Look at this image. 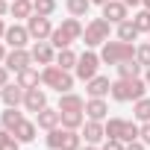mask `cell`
<instances>
[{
	"instance_id": "obj_29",
	"label": "cell",
	"mask_w": 150,
	"mask_h": 150,
	"mask_svg": "<svg viewBox=\"0 0 150 150\" xmlns=\"http://www.w3.org/2000/svg\"><path fill=\"white\" fill-rule=\"evenodd\" d=\"M86 124V112H62V127L65 129H80Z\"/></svg>"
},
{
	"instance_id": "obj_39",
	"label": "cell",
	"mask_w": 150,
	"mask_h": 150,
	"mask_svg": "<svg viewBox=\"0 0 150 150\" xmlns=\"http://www.w3.org/2000/svg\"><path fill=\"white\" fill-rule=\"evenodd\" d=\"M124 150H150V147H147V144H144V141L138 138V141H129V144H127Z\"/></svg>"
},
{
	"instance_id": "obj_7",
	"label": "cell",
	"mask_w": 150,
	"mask_h": 150,
	"mask_svg": "<svg viewBox=\"0 0 150 150\" xmlns=\"http://www.w3.org/2000/svg\"><path fill=\"white\" fill-rule=\"evenodd\" d=\"M3 41H6L9 50H15V47H30V44H33V35H30L27 24H9Z\"/></svg>"
},
{
	"instance_id": "obj_47",
	"label": "cell",
	"mask_w": 150,
	"mask_h": 150,
	"mask_svg": "<svg viewBox=\"0 0 150 150\" xmlns=\"http://www.w3.org/2000/svg\"><path fill=\"white\" fill-rule=\"evenodd\" d=\"M141 6H144V9H150V0H141Z\"/></svg>"
},
{
	"instance_id": "obj_8",
	"label": "cell",
	"mask_w": 150,
	"mask_h": 150,
	"mask_svg": "<svg viewBox=\"0 0 150 150\" xmlns=\"http://www.w3.org/2000/svg\"><path fill=\"white\" fill-rule=\"evenodd\" d=\"M27 30H30L33 41H50L53 24H50L47 15H33V18H27Z\"/></svg>"
},
{
	"instance_id": "obj_38",
	"label": "cell",
	"mask_w": 150,
	"mask_h": 150,
	"mask_svg": "<svg viewBox=\"0 0 150 150\" xmlns=\"http://www.w3.org/2000/svg\"><path fill=\"white\" fill-rule=\"evenodd\" d=\"M138 138L150 147V121H147V124H141V135H138Z\"/></svg>"
},
{
	"instance_id": "obj_28",
	"label": "cell",
	"mask_w": 150,
	"mask_h": 150,
	"mask_svg": "<svg viewBox=\"0 0 150 150\" xmlns=\"http://www.w3.org/2000/svg\"><path fill=\"white\" fill-rule=\"evenodd\" d=\"M77 59H80V53H74L71 47L56 50V65H59V68H65V71H74V68H77Z\"/></svg>"
},
{
	"instance_id": "obj_25",
	"label": "cell",
	"mask_w": 150,
	"mask_h": 150,
	"mask_svg": "<svg viewBox=\"0 0 150 150\" xmlns=\"http://www.w3.org/2000/svg\"><path fill=\"white\" fill-rule=\"evenodd\" d=\"M103 127H106V138H124V129H127V118H106L103 121Z\"/></svg>"
},
{
	"instance_id": "obj_2",
	"label": "cell",
	"mask_w": 150,
	"mask_h": 150,
	"mask_svg": "<svg viewBox=\"0 0 150 150\" xmlns=\"http://www.w3.org/2000/svg\"><path fill=\"white\" fill-rule=\"evenodd\" d=\"M150 88L144 83V77H132V80H112V88H109V97L115 103H135L138 97H144Z\"/></svg>"
},
{
	"instance_id": "obj_46",
	"label": "cell",
	"mask_w": 150,
	"mask_h": 150,
	"mask_svg": "<svg viewBox=\"0 0 150 150\" xmlns=\"http://www.w3.org/2000/svg\"><path fill=\"white\" fill-rule=\"evenodd\" d=\"M91 3H94V6H103V3H109V0H91Z\"/></svg>"
},
{
	"instance_id": "obj_17",
	"label": "cell",
	"mask_w": 150,
	"mask_h": 150,
	"mask_svg": "<svg viewBox=\"0 0 150 150\" xmlns=\"http://www.w3.org/2000/svg\"><path fill=\"white\" fill-rule=\"evenodd\" d=\"M24 91L27 88H21L18 83H9L0 88V100H3V106H24Z\"/></svg>"
},
{
	"instance_id": "obj_22",
	"label": "cell",
	"mask_w": 150,
	"mask_h": 150,
	"mask_svg": "<svg viewBox=\"0 0 150 150\" xmlns=\"http://www.w3.org/2000/svg\"><path fill=\"white\" fill-rule=\"evenodd\" d=\"M115 71H118V77H121V80H132V77H141V74H144V68H141L138 59H127V62L115 65Z\"/></svg>"
},
{
	"instance_id": "obj_43",
	"label": "cell",
	"mask_w": 150,
	"mask_h": 150,
	"mask_svg": "<svg viewBox=\"0 0 150 150\" xmlns=\"http://www.w3.org/2000/svg\"><path fill=\"white\" fill-rule=\"evenodd\" d=\"M80 150H100V144H83Z\"/></svg>"
},
{
	"instance_id": "obj_20",
	"label": "cell",
	"mask_w": 150,
	"mask_h": 150,
	"mask_svg": "<svg viewBox=\"0 0 150 150\" xmlns=\"http://www.w3.org/2000/svg\"><path fill=\"white\" fill-rule=\"evenodd\" d=\"M35 132H38V124H35V121H27V118H24V121H21V124L15 127V132H12V135H15V138H18L21 144H30V141H35Z\"/></svg>"
},
{
	"instance_id": "obj_13",
	"label": "cell",
	"mask_w": 150,
	"mask_h": 150,
	"mask_svg": "<svg viewBox=\"0 0 150 150\" xmlns=\"http://www.w3.org/2000/svg\"><path fill=\"white\" fill-rule=\"evenodd\" d=\"M44 106H47V91L44 88L35 86V88H27L24 91V109L27 112H41Z\"/></svg>"
},
{
	"instance_id": "obj_18",
	"label": "cell",
	"mask_w": 150,
	"mask_h": 150,
	"mask_svg": "<svg viewBox=\"0 0 150 150\" xmlns=\"http://www.w3.org/2000/svg\"><path fill=\"white\" fill-rule=\"evenodd\" d=\"M109 88H112V80L103 77V74H97V77H91V80L86 83V94H88V97H106Z\"/></svg>"
},
{
	"instance_id": "obj_32",
	"label": "cell",
	"mask_w": 150,
	"mask_h": 150,
	"mask_svg": "<svg viewBox=\"0 0 150 150\" xmlns=\"http://www.w3.org/2000/svg\"><path fill=\"white\" fill-rule=\"evenodd\" d=\"M56 6H59L56 0H33V9H35V15H47V18H50V15L56 12Z\"/></svg>"
},
{
	"instance_id": "obj_40",
	"label": "cell",
	"mask_w": 150,
	"mask_h": 150,
	"mask_svg": "<svg viewBox=\"0 0 150 150\" xmlns=\"http://www.w3.org/2000/svg\"><path fill=\"white\" fill-rule=\"evenodd\" d=\"M9 15V0H0V18Z\"/></svg>"
},
{
	"instance_id": "obj_26",
	"label": "cell",
	"mask_w": 150,
	"mask_h": 150,
	"mask_svg": "<svg viewBox=\"0 0 150 150\" xmlns=\"http://www.w3.org/2000/svg\"><path fill=\"white\" fill-rule=\"evenodd\" d=\"M91 0H65V9H68V15H74V18H86L88 12H91Z\"/></svg>"
},
{
	"instance_id": "obj_15",
	"label": "cell",
	"mask_w": 150,
	"mask_h": 150,
	"mask_svg": "<svg viewBox=\"0 0 150 150\" xmlns=\"http://www.w3.org/2000/svg\"><path fill=\"white\" fill-rule=\"evenodd\" d=\"M86 118H91V121H106V118H109V103H106V97H88V100H86Z\"/></svg>"
},
{
	"instance_id": "obj_19",
	"label": "cell",
	"mask_w": 150,
	"mask_h": 150,
	"mask_svg": "<svg viewBox=\"0 0 150 150\" xmlns=\"http://www.w3.org/2000/svg\"><path fill=\"white\" fill-rule=\"evenodd\" d=\"M15 83L21 88H35V86H41V71L35 65H30V68H24V71L15 74Z\"/></svg>"
},
{
	"instance_id": "obj_21",
	"label": "cell",
	"mask_w": 150,
	"mask_h": 150,
	"mask_svg": "<svg viewBox=\"0 0 150 150\" xmlns=\"http://www.w3.org/2000/svg\"><path fill=\"white\" fill-rule=\"evenodd\" d=\"M9 15H12V18H18V21L33 18V15H35L33 0H9Z\"/></svg>"
},
{
	"instance_id": "obj_23",
	"label": "cell",
	"mask_w": 150,
	"mask_h": 150,
	"mask_svg": "<svg viewBox=\"0 0 150 150\" xmlns=\"http://www.w3.org/2000/svg\"><path fill=\"white\" fill-rule=\"evenodd\" d=\"M24 121V112H18V106H6L0 112V127H6L9 132H15V127Z\"/></svg>"
},
{
	"instance_id": "obj_24",
	"label": "cell",
	"mask_w": 150,
	"mask_h": 150,
	"mask_svg": "<svg viewBox=\"0 0 150 150\" xmlns=\"http://www.w3.org/2000/svg\"><path fill=\"white\" fill-rule=\"evenodd\" d=\"M141 33L135 30V24H132V18H127V21H121V24H115V38H121V41H135Z\"/></svg>"
},
{
	"instance_id": "obj_6",
	"label": "cell",
	"mask_w": 150,
	"mask_h": 150,
	"mask_svg": "<svg viewBox=\"0 0 150 150\" xmlns=\"http://www.w3.org/2000/svg\"><path fill=\"white\" fill-rule=\"evenodd\" d=\"M100 65H103L100 53H94L91 47H86V50L80 53V59H77V68H74V77H77V80H83V83H88L91 77H97V74H100Z\"/></svg>"
},
{
	"instance_id": "obj_42",
	"label": "cell",
	"mask_w": 150,
	"mask_h": 150,
	"mask_svg": "<svg viewBox=\"0 0 150 150\" xmlns=\"http://www.w3.org/2000/svg\"><path fill=\"white\" fill-rule=\"evenodd\" d=\"M141 77H144V83H147V88H150V68H144V74H141Z\"/></svg>"
},
{
	"instance_id": "obj_11",
	"label": "cell",
	"mask_w": 150,
	"mask_h": 150,
	"mask_svg": "<svg viewBox=\"0 0 150 150\" xmlns=\"http://www.w3.org/2000/svg\"><path fill=\"white\" fill-rule=\"evenodd\" d=\"M80 135H83L86 144H103V141H106V127H103V121L86 118V124L80 127Z\"/></svg>"
},
{
	"instance_id": "obj_44",
	"label": "cell",
	"mask_w": 150,
	"mask_h": 150,
	"mask_svg": "<svg viewBox=\"0 0 150 150\" xmlns=\"http://www.w3.org/2000/svg\"><path fill=\"white\" fill-rule=\"evenodd\" d=\"M3 35H6V21L0 18V38H3Z\"/></svg>"
},
{
	"instance_id": "obj_14",
	"label": "cell",
	"mask_w": 150,
	"mask_h": 150,
	"mask_svg": "<svg viewBox=\"0 0 150 150\" xmlns=\"http://www.w3.org/2000/svg\"><path fill=\"white\" fill-rule=\"evenodd\" d=\"M56 109L59 112H86V97H80L77 91H65V94H59Z\"/></svg>"
},
{
	"instance_id": "obj_36",
	"label": "cell",
	"mask_w": 150,
	"mask_h": 150,
	"mask_svg": "<svg viewBox=\"0 0 150 150\" xmlns=\"http://www.w3.org/2000/svg\"><path fill=\"white\" fill-rule=\"evenodd\" d=\"M0 150H21V141H18L15 135H9L3 144H0Z\"/></svg>"
},
{
	"instance_id": "obj_35",
	"label": "cell",
	"mask_w": 150,
	"mask_h": 150,
	"mask_svg": "<svg viewBox=\"0 0 150 150\" xmlns=\"http://www.w3.org/2000/svg\"><path fill=\"white\" fill-rule=\"evenodd\" d=\"M124 147H127V144L118 141V138H106V141L100 144V150H124Z\"/></svg>"
},
{
	"instance_id": "obj_16",
	"label": "cell",
	"mask_w": 150,
	"mask_h": 150,
	"mask_svg": "<svg viewBox=\"0 0 150 150\" xmlns=\"http://www.w3.org/2000/svg\"><path fill=\"white\" fill-rule=\"evenodd\" d=\"M35 124L41 129H53V127H62V112L53 109V106H44L41 112H35Z\"/></svg>"
},
{
	"instance_id": "obj_45",
	"label": "cell",
	"mask_w": 150,
	"mask_h": 150,
	"mask_svg": "<svg viewBox=\"0 0 150 150\" xmlns=\"http://www.w3.org/2000/svg\"><path fill=\"white\" fill-rule=\"evenodd\" d=\"M124 3H127V6H132V9H135V6H141V0H124Z\"/></svg>"
},
{
	"instance_id": "obj_33",
	"label": "cell",
	"mask_w": 150,
	"mask_h": 150,
	"mask_svg": "<svg viewBox=\"0 0 150 150\" xmlns=\"http://www.w3.org/2000/svg\"><path fill=\"white\" fill-rule=\"evenodd\" d=\"M138 135H141V124L138 121H127V129H124V144H129V141H138Z\"/></svg>"
},
{
	"instance_id": "obj_1",
	"label": "cell",
	"mask_w": 150,
	"mask_h": 150,
	"mask_svg": "<svg viewBox=\"0 0 150 150\" xmlns=\"http://www.w3.org/2000/svg\"><path fill=\"white\" fill-rule=\"evenodd\" d=\"M83 33H86L83 21L74 18V15H68V18H62L59 27H53V33H50V44H53L56 50H65V47H71L74 41H83Z\"/></svg>"
},
{
	"instance_id": "obj_4",
	"label": "cell",
	"mask_w": 150,
	"mask_h": 150,
	"mask_svg": "<svg viewBox=\"0 0 150 150\" xmlns=\"http://www.w3.org/2000/svg\"><path fill=\"white\" fill-rule=\"evenodd\" d=\"M100 59L103 65H121L127 59H135V44L132 41H121V38H109L103 47H100Z\"/></svg>"
},
{
	"instance_id": "obj_27",
	"label": "cell",
	"mask_w": 150,
	"mask_h": 150,
	"mask_svg": "<svg viewBox=\"0 0 150 150\" xmlns=\"http://www.w3.org/2000/svg\"><path fill=\"white\" fill-rule=\"evenodd\" d=\"M132 118H135L138 124H147V121H150V97H147V94L132 103Z\"/></svg>"
},
{
	"instance_id": "obj_34",
	"label": "cell",
	"mask_w": 150,
	"mask_h": 150,
	"mask_svg": "<svg viewBox=\"0 0 150 150\" xmlns=\"http://www.w3.org/2000/svg\"><path fill=\"white\" fill-rule=\"evenodd\" d=\"M135 59L141 62V68H150V41L135 44Z\"/></svg>"
},
{
	"instance_id": "obj_37",
	"label": "cell",
	"mask_w": 150,
	"mask_h": 150,
	"mask_svg": "<svg viewBox=\"0 0 150 150\" xmlns=\"http://www.w3.org/2000/svg\"><path fill=\"white\" fill-rule=\"evenodd\" d=\"M9 74H12V71H9L3 62H0V88H3V86H9Z\"/></svg>"
},
{
	"instance_id": "obj_3",
	"label": "cell",
	"mask_w": 150,
	"mask_h": 150,
	"mask_svg": "<svg viewBox=\"0 0 150 150\" xmlns=\"http://www.w3.org/2000/svg\"><path fill=\"white\" fill-rule=\"evenodd\" d=\"M74 80H77V77H74V71H65V68H59L56 62L41 68V86H44V88H53V91H59V94L71 91V88H74Z\"/></svg>"
},
{
	"instance_id": "obj_9",
	"label": "cell",
	"mask_w": 150,
	"mask_h": 150,
	"mask_svg": "<svg viewBox=\"0 0 150 150\" xmlns=\"http://www.w3.org/2000/svg\"><path fill=\"white\" fill-rule=\"evenodd\" d=\"M30 53H33V65H53L56 62V47L50 41H33L30 44Z\"/></svg>"
},
{
	"instance_id": "obj_10",
	"label": "cell",
	"mask_w": 150,
	"mask_h": 150,
	"mask_svg": "<svg viewBox=\"0 0 150 150\" xmlns=\"http://www.w3.org/2000/svg\"><path fill=\"white\" fill-rule=\"evenodd\" d=\"M3 65L9 68V71H24V68H30L33 65V53H30V47H15V50H9L6 53V59H3Z\"/></svg>"
},
{
	"instance_id": "obj_30",
	"label": "cell",
	"mask_w": 150,
	"mask_h": 150,
	"mask_svg": "<svg viewBox=\"0 0 150 150\" xmlns=\"http://www.w3.org/2000/svg\"><path fill=\"white\" fill-rule=\"evenodd\" d=\"M62 141H65V127H53V129H47L44 144H47L50 150H62Z\"/></svg>"
},
{
	"instance_id": "obj_31",
	"label": "cell",
	"mask_w": 150,
	"mask_h": 150,
	"mask_svg": "<svg viewBox=\"0 0 150 150\" xmlns=\"http://www.w3.org/2000/svg\"><path fill=\"white\" fill-rule=\"evenodd\" d=\"M132 24H135V30H138V33H147V35H150V9H144V6H141V9L132 15Z\"/></svg>"
},
{
	"instance_id": "obj_5",
	"label": "cell",
	"mask_w": 150,
	"mask_h": 150,
	"mask_svg": "<svg viewBox=\"0 0 150 150\" xmlns=\"http://www.w3.org/2000/svg\"><path fill=\"white\" fill-rule=\"evenodd\" d=\"M112 38V24L100 15V18H91L88 24H86V33H83V44L86 47H103L106 41Z\"/></svg>"
},
{
	"instance_id": "obj_12",
	"label": "cell",
	"mask_w": 150,
	"mask_h": 150,
	"mask_svg": "<svg viewBox=\"0 0 150 150\" xmlns=\"http://www.w3.org/2000/svg\"><path fill=\"white\" fill-rule=\"evenodd\" d=\"M100 9H103V18H106V21H109L112 27L129 18V6L124 3V0H109V3H103Z\"/></svg>"
},
{
	"instance_id": "obj_41",
	"label": "cell",
	"mask_w": 150,
	"mask_h": 150,
	"mask_svg": "<svg viewBox=\"0 0 150 150\" xmlns=\"http://www.w3.org/2000/svg\"><path fill=\"white\" fill-rule=\"evenodd\" d=\"M6 53H9V47H6V41H3V38H0V62L6 59Z\"/></svg>"
}]
</instances>
